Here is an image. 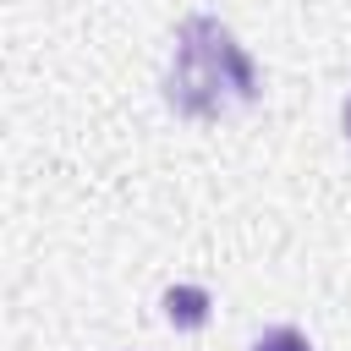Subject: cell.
Wrapping results in <instances>:
<instances>
[{
  "mask_svg": "<svg viewBox=\"0 0 351 351\" xmlns=\"http://www.w3.org/2000/svg\"><path fill=\"white\" fill-rule=\"evenodd\" d=\"M165 99L192 121H214V115L247 110L258 99V66H252V55L236 44V33L219 16H186L176 27Z\"/></svg>",
  "mask_w": 351,
  "mask_h": 351,
  "instance_id": "cell-1",
  "label": "cell"
},
{
  "mask_svg": "<svg viewBox=\"0 0 351 351\" xmlns=\"http://www.w3.org/2000/svg\"><path fill=\"white\" fill-rule=\"evenodd\" d=\"M165 313H170L176 329H197V324L208 318V291H197V285H170V291H165Z\"/></svg>",
  "mask_w": 351,
  "mask_h": 351,
  "instance_id": "cell-2",
  "label": "cell"
},
{
  "mask_svg": "<svg viewBox=\"0 0 351 351\" xmlns=\"http://www.w3.org/2000/svg\"><path fill=\"white\" fill-rule=\"evenodd\" d=\"M252 351H313V346H307V335H296V329H269Z\"/></svg>",
  "mask_w": 351,
  "mask_h": 351,
  "instance_id": "cell-3",
  "label": "cell"
},
{
  "mask_svg": "<svg viewBox=\"0 0 351 351\" xmlns=\"http://www.w3.org/2000/svg\"><path fill=\"white\" fill-rule=\"evenodd\" d=\"M346 132H351V99H346Z\"/></svg>",
  "mask_w": 351,
  "mask_h": 351,
  "instance_id": "cell-4",
  "label": "cell"
}]
</instances>
